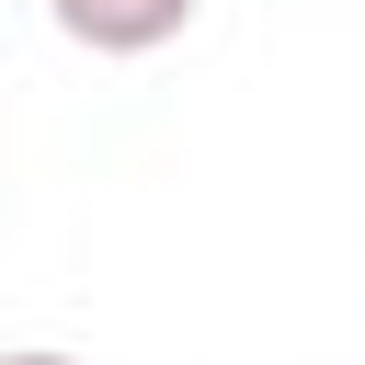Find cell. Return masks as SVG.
<instances>
[{
	"instance_id": "cell-1",
	"label": "cell",
	"mask_w": 365,
	"mask_h": 365,
	"mask_svg": "<svg viewBox=\"0 0 365 365\" xmlns=\"http://www.w3.org/2000/svg\"><path fill=\"white\" fill-rule=\"evenodd\" d=\"M46 11H57V34L91 46V57H148V46H171L205 0H46Z\"/></svg>"
},
{
	"instance_id": "cell-2",
	"label": "cell",
	"mask_w": 365,
	"mask_h": 365,
	"mask_svg": "<svg viewBox=\"0 0 365 365\" xmlns=\"http://www.w3.org/2000/svg\"><path fill=\"white\" fill-rule=\"evenodd\" d=\"M0 365H80V354H0Z\"/></svg>"
}]
</instances>
